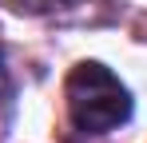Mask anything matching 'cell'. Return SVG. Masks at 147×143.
I'll return each mask as SVG.
<instances>
[{"instance_id": "6da1fadb", "label": "cell", "mask_w": 147, "mask_h": 143, "mask_svg": "<svg viewBox=\"0 0 147 143\" xmlns=\"http://www.w3.org/2000/svg\"><path fill=\"white\" fill-rule=\"evenodd\" d=\"M64 99H68L72 123L88 135H103L131 115V95L119 84V76L92 60L72 68L68 84H64Z\"/></svg>"}]
</instances>
